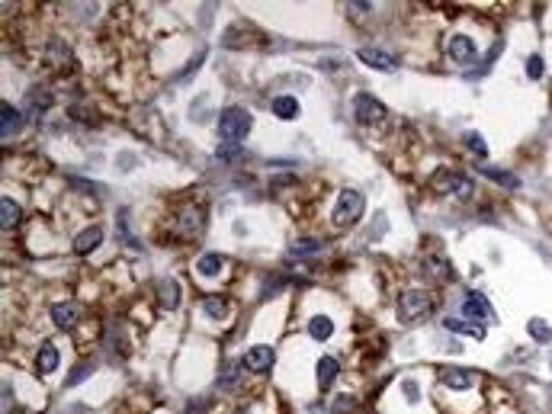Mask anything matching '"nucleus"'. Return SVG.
<instances>
[{"instance_id": "nucleus-1", "label": "nucleus", "mask_w": 552, "mask_h": 414, "mask_svg": "<svg viewBox=\"0 0 552 414\" xmlns=\"http://www.w3.org/2000/svg\"><path fill=\"white\" fill-rule=\"evenodd\" d=\"M248 132H250V113L248 109H241V106H228V109H222V116H219V138L222 142L225 145L241 142Z\"/></svg>"}, {"instance_id": "nucleus-2", "label": "nucleus", "mask_w": 552, "mask_h": 414, "mask_svg": "<svg viewBox=\"0 0 552 414\" xmlns=\"http://www.w3.org/2000/svg\"><path fill=\"white\" fill-rule=\"evenodd\" d=\"M431 309H433V302L427 299L421 289H405V293L398 295V315H401L405 324L424 321V318L431 315Z\"/></svg>"}, {"instance_id": "nucleus-3", "label": "nucleus", "mask_w": 552, "mask_h": 414, "mask_svg": "<svg viewBox=\"0 0 552 414\" xmlns=\"http://www.w3.org/2000/svg\"><path fill=\"white\" fill-rule=\"evenodd\" d=\"M363 215V196L356 193V189H344L341 196H337V209H334V222L337 225H354L356 219Z\"/></svg>"}, {"instance_id": "nucleus-4", "label": "nucleus", "mask_w": 552, "mask_h": 414, "mask_svg": "<svg viewBox=\"0 0 552 414\" xmlns=\"http://www.w3.org/2000/svg\"><path fill=\"white\" fill-rule=\"evenodd\" d=\"M354 116H356V122L360 126H372V122H379L382 116H386V106L379 103L372 93H356L354 97Z\"/></svg>"}, {"instance_id": "nucleus-5", "label": "nucleus", "mask_w": 552, "mask_h": 414, "mask_svg": "<svg viewBox=\"0 0 552 414\" xmlns=\"http://www.w3.org/2000/svg\"><path fill=\"white\" fill-rule=\"evenodd\" d=\"M437 189L440 193H453V196H459V199H469L472 196V180H466L462 173H437Z\"/></svg>"}, {"instance_id": "nucleus-6", "label": "nucleus", "mask_w": 552, "mask_h": 414, "mask_svg": "<svg viewBox=\"0 0 552 414\" xmlns=\"http://www.w3.org/2000/svg\"><path fill=\"white\" fill-rule=\"evenodd\" d=\"M447 52H450V58L459 61V65H469V61H476V58H478L476 42H472L469 36H462V32H456V36L447 42Z\"/></svg>"}, {"instance_id": "nucleus-7", "label": "nucleus", "mask_w": 552, "mask_h": 414, "mask_svg": "<svg viewBox=\"0 0 552 414\" xmlns=\"http://www.w3.org/2000/svg\"><path fill=\"white\" fill-rule=\"evenodd\" d=\"M46 61L52 65L55 71H71L74 68V58H71V48L61 42V39H52L46 48Z\"/></svg>"}, {"instance_id": "nucleus-8", "label": "nucleus", "mask_w": 552, "mask_h": 414, "mask_svg": "<svg viewBox=\"0 0 552 414\" xmlns=\"http://www.w3.org/2000/svg\"><path fill=\"white\" fill-rule=\"evenodd\" d=\"M476 382H478V376L472 373V369H459V366L443 369V385L453 389V392H466V389H472Z\"/></svg>"}, {"instance_id": "nucleus-9", "label": "nucleus", "mask_w": 552, "mask_h": 414, "mask_svg": "<svg viewBox=\"0 0 552 414\" xmlns=\"http://www.w3.org/2000/svg\"><path fill=\"white\" fill-rule=\"evenodd\" d=\"M462 315L469 321H485V318H492V309L482 299V293H466L462 295Z\"/></svg>"}, {"instance_id": "nucleus-10", "label": "nucleus", "mask_w": 552, "mask_h": 414, "mask_svg": "<svg viewBox=\"0 0 552 414\" xmlns=\"http://www.w3.org/2000/svg\"><path fill=\"white\" fill-rule=\"evenodd\" d=\"M206 219L199 209H183L180 215H177V232H180V238H196L199 232H203Z\"/></svg>"}, {"instance_id": "nucleus-11", "label": "nucleus", "mask_w": 552, "mask_h": 414, "mask_svg": "<svg viewBox=\"0 0 552 414\" xmlns=\"http://www.w3.org/2000/svg\"><path fill=\"white\" fill-rule=\"evenodd\" d=\"M52 321L58 324L61 331H71V328H77V321H81V309H77L74 302H61V305L52 309Z\"/></svg>"}, {"instance_id": "nucleus-12", "label": "nucleus", "mask_w": 552, "mask_h": 414, "mask_svg": "<svg viewBox=\"0 0 552 414\" xmlns=\"http://www.w3.org/2000/svg\"><path fill=\"white\" fill-rule=\"evenodd\" d=\"M356 58L363 61V65H370V68H376V71H395V58L389 52H382V48H360Z\"/></svg>"}, {"instance_id": "nucleus-13", "label": "nucleus", "mask_w": 552, "mask_h": 414, "mask_svg": "<svg viewBox=\"0 0 552 414\" xmlns=\"http://www.w3.org/2000/svg\"><path fill=\"white\" fill-rule=\"evenodd\" d=\"M443 328L456 334H466L472 340H485V328L478 321H469V318H443Z\"/></svg>"}, {"instance_id": "nucleus-14", "label": "nucleus", "mask_w": 552, "mask_h": 414, "mask_svg": "<svg viewBox=\"0 0 552 414\" xmlns=\"http://www.w3.org/2000/svg\"><path fill=\"white\" fill-rule=\"evenodd\" d=\"M244 366L250 373H267L273 366V350L270 347H250L248 354H244Z\"/></svg>"}, {"instance_id": "nucleus-15", "label": "nucleus", "mask_w": 552, "mask_h": 414, "mask_svg": "<svg viewBox=\"0 0 552 414\" xmlns=\"http://www.w3.org/2000/svg\"><path fill=\"white\" fill-rule=\"evenodd\" d=\"M100 244H103V228H97V225H93V228H83V232L74 238V251L81 257L83 254H93Z\"/></svg>"}, {"instance_id": "nucleus-16", "label": "nucleus", "mask_w": 552, "mask_h": 414, "mask_svg": "<svg viewBox=\"0 0 552 414\" xmlns=\"http://www.w3.org/2000/svg\"><path fill=\"white\" fill-rule=\"evenodd\" d=\"M20 109H13L10 103H4L0 106V135L4 138H10V135H16L20 132Z\"/></svg>"}, {"instance_id": "nucleus-17", "label": "nucleus", "mask_w": 552, "mask_h": 414, "mask_svg": "<svg viewBox=\"0 0 552 414\" xmlns=\"http://www.w3.org/2000/svg\"><path fill=\"white\" fill-rule=\"evenodd\" d=\"M58 363H61V356H58V350H55V344H42V350H39V356H36L39 373H42V376H48V373H55V369H58Z\"/></svg>"}, {"instance_id": "nucleus-18", "label": "nucleus", "mask_w": 552, "mask_h": 414, "mask_svg": "<svg viewBox=\"0 0 552 414\" xmlns=\"http://www.w3.org/2000/svg\"><path fill=\"white\" fill-rule=\"evenodd\" d=\"M337 373H341L337 360H334V356H321V360H318V389H328Z\"/></svg>"}, {"instance_id": "nucleus-19", "label": "nucleus", "mask_w": 552, "mask_h": 414, "mask_svg": "<svg viewBox=\"0 0 552 414\" xmlns=\"http://www.w3.org/2000/svg\"><path fill=\"white\" fill-rule=\"evenodd\" d=\"M0 212H4V215H0V225H4V232H10V228L20 225V206H16L10 196H4V199H0Z\"/></svg>"}, {"instance_id": "nucleus-20", "label": "nucleus", "mask_w": 552, "mask_h": 414, "mask_svg": "<svg viewBox=\"0 0 552 414\" xmlns=\"http://www.w3.org/2000/svg\"><path fill=\"white\" fill-rule=\"evenodd\" d=\"M270 109H273V116H280V119H295V116H299V100L295 97H276L270 103Z\"/></svg>"}, {"instance_id": "nucleus-21", "label": "nucleus", "mask_w": 552, "mask_h": 414, "mask_svg": "<svg viewBox=\"0 0 552 414\" xmlns=\"http://www.w3.org/2000/svg\"><path fill=\"white\" fill-rule=\"evenodd\" d=\"M309 334L315 340H331V334H334V321L328 315H315L309 321Z\"/></svg>"}, {"instance_id": "nucleus-22", "label": "nucleus", "mask_w": 552, "mask_h": 414, "mask_svg": "<svg viewBox=\"0 0 552 414\" xmlns=\"http://www.w3.org/2000/svg\"><path fill=\"white\" fill-rule=\"evenodd\" d=\"M527 331H530V338L537 340V344H549V340H552V328H549V321H543V318H530Z\"/></svg>"}, {"instance_id": "nucleus-23", "label": "nucleus", "mask_w": 552, "mask_h": 414, "mask_svg": "<svg viewBox=\"0 0 552 414\" xmlns=\"http://www.w3.org/2000/svg\"><path fill=\"white\" fill-rule=\"evenodd\" d=\"M222 264H225V260H222L219 254H203L196 260V273L199 276H215V273H222Z\"/></svg>"}, {"instance_id": "nucleus-24", "label": "nucleus", "mask_w": 552, "mask_h": 414, "mask_svg": "<svg viewBox=\"0 0 552 414\" xmlns=\"http://www.w3.org/2000/svg\"><path fill=\"white\" fill-rule=\"evenodd\" d=\"M177 302H180V289H177L174 279L161 283V305H164L167 312H174V309H177Z\"/></svg>"}, {"instance_id": "nucleus-25", "label": "nucleus", "mask_w": 552, "mask_h": 414, "mask_svg": "<svg viewBox=\"0 0 552 414\" xmlns=\"http://www.w3.org/2000/svg\"><path fill=\"white\" fill-rule=\"evenodd\" d=\"M225 312H228V302L222 299V295H206V299H203V315L225 318Z\"/></svg>"}, {"instance_id": "nucleus-26", "label": "nucleus", "mask_w": 552, "mask_h": 414, "mask_svg": "<svg viewBox=\"0 0 552 414\" xmlns=\"http://www.w3.org/2000/svg\"><path fill=\"white\" fill-rule=\"evenodd\" d=\"M482 173L488 177V180H494V183H504L507 189H514V187H517V177H514V173L498 171V167H482Z\"/></svg>"}, {"instance_id": "nucleus-27", "label": "nucleus", "mask_w": 552, "mask_h": 414, "mask_svg": "<svg viewBox=\"0 0 552 414\" xmlns=\"http://www.w3.org/2000/svg\"><path fill=\"white\" fill-rule=\"evenodd\" d=\"M527 74H530V81H539V77H543V58H539V55H530Z\"/></svg>"}, {"instance_id": "nucleus-28", "label": "nucleus", "mask_w": 552, "mask_h": 414, "mask_svg": "<svg viewBox=\"0 0 552 414\" xmlns=\"http://www.w3.org/2000/svg\"><path fill=\"white\" fill-rule=\"evenodd\" d=\"M466 148H469V151H476L478 158H485V154H488V148H485V142L476 135V132H469V135H466Z\"/></svg>"}, {"instance_id": "nucleus-29", "label": "nucleus", "mask_w": 552, "mask_h": 414, "mask_svg": "<svg viewBox=\"0 0 552 414\" xmlns=\"http://www.w3.org/2000/svg\"><path fill=\"white\" fill-rule=\"evenodd\" d=\"M401 389H405V399H408V405H417V401H421L415 379H405V382H401Z\"/></svg>"}, {"instance_id": "nucleus-30", "label": "nucleus", "mask_w": 552, "mask_h": 414, "mask_svg": "<svg viewBox=\"0 0 552 414\" xmlns=\"http://www.w3.org/2000/svg\"><path fill=\"white\" fill-rule=\"evenodd\" d=\"M321 238H311V241H299V244H292V254H305V251H318L321 248Z\"/></svg>"}, {"instance_id": "nucleus-31", "label": "nucleus", "mask_w": 552, "mask_h": 414, "mask_svg": "<svg viewBox=\"0 0 552 414\" xmlns=\"http://www.w3.org/2000/svg\"><path fill=\"white\" fill-rule=\"evenodd\" d=\"M90 363H87V366H81V369H77V373H71V379H68V385H77V382H81V379L83 376H90Z\"/></svg>"}]
</instances>
